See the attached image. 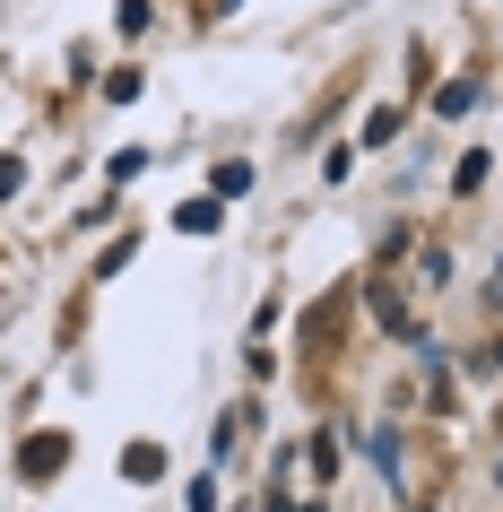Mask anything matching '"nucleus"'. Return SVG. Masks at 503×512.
I'll list each match as a JSON object with an SVG mask.
<instances>
[{
    "label": "nucleus",
    "mask_w": 503,
    "mask_h": 512,
    "mask_svg": "<svg viewBox=\"0 0 503 512\" xmlns=\"http://www.w3.org/2000/svg\"><path fill=\"white\" fill-rule=\"evenodd\" d=\"M61 460H70V434H35L27 452H18V469H27V478H53Z\"/></svg>",
    "instance_id": "1"
},
{
    "label": "nucleus",
    "mask_w": 503,
    "mask_h": 512,
    "mask_svg": "<svg viewBox=\"0 0 503 512\" xmlns=\"http://www.w3.org/2000/svg\"><path fill=\"white\" fill-rule=\"evenodd\" d=\"M174 226H183V235H217L226 217H217V200H183V209H174Z\"/></svg>",
    "instance_id": "2"
},
{
    "label": "nucleus",
    "mask_w": 503,
    "mask_h": 512,
    "mask_svg": "<svg viewBox=\"0 0 503 512\" xmlns=\"http://www.w3.org/2000/svg\"><path fill=\"white\" fill-rule=\"evenodd\" d=\"M157 469H165L157 443H131V452H122V478H157Z\"/></svg>",
    "instance_id": "3"
},
{
    "label": "nucleus",
    "mask_w": 503,
    "mask_h": 512,
    "mask_svg": "<svg viewBox=\"0 0 503 512\" xmlns=\"http://www.w3.org/2000/svg\"><path fill=\"white\" fill-rule=\"evenodd\" d=\"M495 296H503V261H495Z\"/></svg>",
    "instance_id": "4"
},
{
    "label": "nucleus",
    "mask_w": 503,
    "mask_h": 512,
    "mask_svg": "<svg viewBox=\"0 0 503 512\" xmlns=\"http://www.w3.org/2000/svg\"><path fill=\"white\" fill-rule=\"evenodd\" d=\"M217 9H235V0H217Z\"/></svg>",
    "instance_id": "5"
},
{
    "label": "nucleus",
    "mask_w": 503,
    "mask_h": 512,
    "mask_svg": "<svg viewBox=\"0 0 503 512\" xmlns=\"http://www.w3.org/2000/svg\"><path fill=\"white\" fill-rule=\"evenodd\" d=\"M495 365H503V348H495Z\"/></svg>",
    "instance_id": "6"
}]
</instances>
